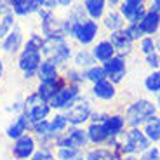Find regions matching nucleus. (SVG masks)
<instances>
[{
	"mask_svg": "<svg viewBox=\"0 0 160 160\" xmlns=\"http://www.w3.org/2000/svg\"><path fill=\"white\" fill-rule=\"evenodd\" d=\"M4 73H5V66H4V61L0 58V80L4 78Z\"/></svg>",
	"mask_w": 160,
	"mask_h": 160,
	"instance_id": "49530a36",
	"label": "nucleus"
},
{
	"mask_svg": "<svg viewBox=\"0 0 160 160\" xmlns=\"http://www.w3.org/2000/svg\"><path fill=\"white\" fill-rule=\"evenodd\" d=\"M87 131V138H89V143L91 144H96V146H101V144H106L108 141V134L104 131L103 124H89L85 127Z\"/></svg>",
	"mask_w": 160,
	"mask_h": 160,
	"instance_id": "412c9836",
	"label": "nucleus"
},
{
	"mask_svg": "<svg viewBox=\"0 0 160 160\" xmlns=\"http://www.w3.org/2000/svg\"><path fill=\"white\" fill-rule=\"evenodd\" d=\"M11 9L14 16H30V14H37L42 7L35 0H11Z\"/></svg>",
	"mask_w": 160,
	"mask_h": 160,
	"instance_id": "6ab92c4d",
	"label": "nucleus"
},
{
	"mask_svg": "<svg viewBox=\"0 0 160 160\" xmlns=\"http://www.w3.org/2000/svg\"><path fill=\"white\" fill-rule=\"evenodd\" d=\"M42 52L40 51H32V49H21L19 56H18V68L23 72V77L26 80H32L37 77L40 63H42Z\"/></svg>",
	"mask_w": 160,
	"mask_h": 160,
	"instance_id": "423d86ee",
	"label": "nucleus"
},
{
	"mask_svg": "<svg viewBox=\"0 0 160 160\" xmlns=\"http://www.w3.org/2000/svg\"><path fill=\"white\" fill-rule=\"evenodd\" d=\"M146 64H148L152 70H160V54L158 52H152V54H146Z\"/></svg>",
	"mask_w": 160,
	"mask_h": 160,
	"instance_id": "a19ab883",
	"label": "nucleus"
},
{
	"mask_svg": "<svg viewBox=\"0 0 160 160\" xmlns=\"http://www.w3.org/2000/svg\"><path fill=\"white\" fill-rule=\"evenodd\" d=\"M106 4H110L112 7H117V5L120 4V0H106Z\"/></svg>",
	"mask_w": 160,
	"mask_h": 160,
	"instance_id": "8fccbe9b",
	"label": "nucleus"
},
{
	"mask_svg": "<svg viewBox=\"0 0 160 160\" xmlns=\"http://www.w3.org/2000/svg\"><path fill=\"white\" fill-rule=\"evenodd\" d=\"M72 160H85V155H84V152H80L78 155H77V157H73Z\"/></svg>",
	"mask_w": 160,
	"mask_h": 160,
	"instance_id": "3c124183",
	"label": "nucleus"
},
{
	"mask_svg": "<svg viewBox=\"0 0 160 160\" xmlns=\"http://www.w3.org/2000/svg\"><path fill=\"white\" fill-rule=\"evenodd\" d=\"M37 148H38L37 139L28 132V134H24V136L12 141L11 155H12V158H18V160H30L32 155L37 152Z\"/></svg>",
	"mask_w": 160,
	"mask_h": 160,
	"instance_id": "6e6552de",
	"label": "nucleus"
},
{
	"mask_svg": "<svg viewBox=\"0 0 160 160\" xmlns=\"http://www.w3.org/2000/svg\"><path fill=\"white\" fill-rule=\"evenodd\" d=\"M30 129H32V122H30L28 115L21 112V113H18V115L14 117V120L7 125L5 136H7L11 141H14V139H18V138L24 136V134H28Z\"/></svg>",
	"mask_w": 160,
	"mask_h": 160,
	"instance_id": "f8f14e48",
	"label": "nucleus"
},
{
	"mask_svg": "<svg viewBox=\"0 0 160 160\" xmlns=\"http://www.w3.org/2000/svg\"><path fill=\"white\" fill-rule=\"evenodd\" d=\"M104 73H106V78L113 84H120L124 80L125 73H127V64H125V58L122 54H115L112 59L104 61L103 63Z\"/></svg>",
	"mask_w": 160,
	"mask_h": 160,
	"instance_id": "9d476101",
	"label": "nucleus"
},
{
	"mask_svg": "<svg viewBox=\"0 0 160 160\" xmlns=\"http://www.w3.org/2000/svg\"><path fill=\"white\" fill-rule=\"evenodd\" d=\"M155 11H158L160 12V0H153V5H152Z\"/></svg>",
	"mask_w": 160,
	"mask_h": 160,
	"instance_id": "09e8293b",
	"label": "nucleus"
},
{
	"mask_svg": "<svg viewBox=\"0 0 160 160\" xmlns=\"http://www.w3.org/2000/svg\"><path fill=\"white\" fill-rule=\"evenodd\" d=\"M118 160H138L136 155H124V157H120Z\"/></svg>",
	"mask_w": 160,
	"mask_h": 160,
	"instance_id": "de8ad7c7",
	"label": "nucleus"
},
{
	"mask_svg": "<svg viewBox=\"0 0 160 160\" xmlns=\"http://www.w3.org/2000/svg\"><path fill=\"white\" fill-rule=\"evenodd\" d=\"M80 94H82V87H80V85L66 84L61 91L56 92V96L49 101V104H51L52 112H64L66 108H70V106L75 103Z\"/></svg>",
	"mask_w": 160,
	"mask_h": 160,
	"instance_id": "0eeeda50",
	"label": "nucleus"
},
{
	"mask_svg": "<svg viewBox=\"0 0 160 160\" xmlns=\"http://www.w3.org/2000/svg\"><path fill=\"white\" fill-rule=\"evenodd\" d=\"M66 85V78L63 75H58L56 78H51V80H45V82H38L35 92L40 96V99L49 103L52 98L56 96V92L61 91V89Z\"/></svg>",
	"mask_w": 160,
	"mask_h": 160,
	"instance_id": "9b49d317",
	"label": "nucleus"
},
{
	"mask_svg": "<svg viewBox=\"0 0 160 160\" xmlns=\"http://www.w3.org/2000/svg\"><path fill=\"white\" fill-rule=\"evenodd\" d=\"M49 125H51V132L52 134H56V136L66 132V129L70 127L68 120H66V117H64L63 112H56L54 115L49 117Z\"/></svg>",
	"mask_w": 160,
	"mask_h": 160,
	"instance_id": "bb28decb",
	"label": "nucleus"
},
{
	"mask_svg": "<svg viewBox=\"0 0 160 160\" xmlns=\"http://www.w3.org/2000/svg\"><path fill=\"white\" fill-rule=\"evenodd\" d=\"M85 12H87L89 19L98 21L99 18L104 16V9H106V0H85L84 2Z\"/></svg>",
	"mask_w": 160,
	"mask_h": 160,
	"instance_id": "393cba45",
	"label": "nucleus"
},
{
	"mask_svg": "<svg viewBox=\"0 0 160 160\" xmlns=\"http://www.w3.org/2000/svg\"><path fill=\"white\" fill-rule=\"evenodd\" d=\"M106 117H108V113H106V112H99V110L96 112V110H92L91 118H89V124H103Z\"/></svg>",
	"mask_w": 160,
	"mask_h": 160,
	"instance_id": "79ce46f5",
	"label": "nucleus"
},
{
	"mask_svg": "<svg viewBox=\"0 0 160 160\" xmlns=\"http://www.w3.org/2000/svg\"><path fill=\"white\" fill-rule=\"evenodd\" d=\"M98 32H99V26H98V21L94 19H85L80 21V23H75L73 26V38L82 45H89L94 42V38L98 37Z\"/></svg>",
	"mask_w": 160,
	"mask_h": 160,
	"instance_id": "1a4fd4ad",
	"label": "nucleus"
},
{
	"mask_svg": "<svg viewBox=\"0 0 160 160\" xmlns=\"http://www.w3.org/2000/svg\"><path fill=\"white\" fill-rule=\"evenodd\" d=\"M152 146V141L146 138L141 127H131L124 136L120 138V150L122 155H136L139 157Z\"/></svg>",
	"mask_w": 160,
	"mask_h": 160,
	"instance_id": "f03ea898",
	"label": "nucleus"
},
{
	"mask_svg": "<svg viewBox=\"0 0 160 160\" xmlns=\"http://www.w3.org/2000/svg\"><path fill=\"white\" fill-rule=\"evenodd\" d=\"M0 16H2V14H0Z\"/></svg>",
	"mask_w": 160,
	"mask_h": 160,
	"instance_id": "13d9d810",
	"label": "nucleus"
},
{
	"mask_svg": "<svg viewBox=\"0 0 160 160\" xmlns=\"http://www.w3.org/2000/svg\"><path fill=\"white\" fill-rule=\"evenodd\" d=\"M144 89L150 94H158L160 92V70H153L146 78H144Z\"/></svg>",
	"mask_w": 160,
	"mask_h": 160,
	"instance_id": "2f4dec72",
	"label": "nucleus"
},
{
	"mask_svg": "<svg viewBox=\"0 0 160 160\" xmlns=\"http://www.w3.org/2000/svg\"><path fill=\"white\" fill-rule=\"evenodd\" d=\"M118 12L129 23H139L144 18V14H146V9H144L143 4H127V2H124V4L120 5Z\"/></svg>",
	"mask_w": 160,
	"mask_h": 160,
	"instance_id": "dca6fc26",
	"label": "nucleus"
},
{
	"mask_svg": "<svg viewBox=\"0 0 160 160\" xmlns=\"http://www.w3.org/2000/svg\"><path fill=\"white\" fill-rule=\"evenodd\" d=\"M139 26H141L144 35H153V33H157V30L160 26V12L155 11L153 7L148 9L146 14H144V18L139 21Z\"/></svg>",
	"mask_w": 160,
	"mask_h": 160,
	"instance_id": "a211bd4d",
	"label": "nucleus"
},
{
	"mask_svg": "<svg viewBox=\"0 0 160 160\" xmlns=\"http://www.w3.org/2000/svg\"><path fill=\"white\" fill-rule=\"evenodd\" d=\"M68 19L75 21V23H80V21L89 19L84 4H73L72 7H70V11H68Z\"/></svg>",
	"mask_w": 160,
	"mask_h": 160,
	"instance_id": "f704fd0d",
	"label": "nucleus"
},
{
	"mask_svg": "<svg viewBox=\"0 0 160 160\" xmlns=\"http://www.w3.org/2000/svg\"><path fill=\"white\" fill-rule=\"evenodd\" d=\"M92 96L98 98L101 101H112L113 98L117 96V87L113 82H110L108 78L101 80L98 84H92Z\"/></svg>",
	"mask_w": 160,
	"mask_h": 160,
	"instance_id": "2eb2a0df",
	"label": "nucleus"
},
{
	"mask_svg": "<svg viewBox=\"0 0 160 160\" xmlns=\"http://www.w3.org/2000/svg\"><path fill=\"white\" fill-rule=\"evenodd\" d=\"M115 54H117V51H115V47H113V44L110 40H101V42H98V44L94 45V49H92V56H94L96 61H99V63H104V61L112 59Z\"/></svg>",
	"mask_w": 160,
	"mask_h": 160,
	"instance_id": "aec40b11",
	"label": "nucleus"
},
{
	"mask_svg": "<svg viewBox=\"0 0 160 160\" xmlns=\"http://www.w3.org/2000/svg\"><path fill=\"white\" fill-rule=\"evenodd\" d=\"M58 7H59V4H58V0H45L44 9H49V11H56Z\"/></svg>",
	"mask_w": 160,
	"mask_h": 160,
	"instance_id": "c03bdc74",
	"label": "nucleus"
},
{
	"mask_svg": "<svg viewBox=\"0 0 160 160\" xmlns=\"http://www.w3.org/2000/svg\"><path fill=\"white\" fill-rule=\"evenodd\" d=\"M138 160H150V158H148V157H146V155H144V153H141V155L138 157Z\"/></svg>",
	"mask_w": 160,
	"mask_h": 160,
	"instance_id": "5fc2aeb1",
	"label": "nucleus"
},
{
	"mask_svg": "<svg viewBox=\"0 0 160 160\" xmlns=\"http://www.w3.org/2000/svg\"><path fill=\"white\" fill-rule=\"evenodd\" d=\"M92 103L91 99H87L85 96L80 94L77 98V101L70 106V108L64 110V117L68 120V125H73V127H82L84 124H87L89 118H91V113H92Z\"/></svg>",
	"mask_w": 160,
	"mask_h": 160,
	"instance_id": "39448f33",
	"label": "nucleus"
},
{
	"mask_svg": "<svg viewBox=\"0 0 160 160\" xmlns=\"http://www.w3.org/2000/svg\"><path fill=\"white\" fill-rule=\"evenodd\" d=\"M144 155L148 157L150 160H160V148L158 146H150L148 150H146V152H144Z\"/></svg>",
	"mask_w": 160,
	"mask_h": 160,
	"instance_id": "37998d69",
	"label": "nucleus"
},
{
	"mask_svg": "<svg viewBox=\"0 0 160 160\" xmlns=\"http://www.w3.org/2000/svg\"><path fill=\"white\" fill-rule=\"evenodd\" d=\"M85 160H117V157L110 148L96 146V148H91L85 152Z\"/></svg>",
	"mask_w": 160,
	"mask_h": 160,
	"instance_id": "cd10ccee",
	"label": "nucleus"
},
{
	"mask_svg": "<svg viewBox=\"0 0 160 160\" xmlns=\"http://www.w3.org/2000/svg\"><path fill=\"white\" fill-rule=\"evenodd\" d=\"M42 56L44 59H51L52 63H56L58 66H63L73 58V52L70 44L66 42L64 37H58V38H45L44 47H42Z\"/></svg>",
	"mask_w": 160,
	"mask_h": 160,
	"instance_id": "7ed1b4c3",
	"label": "nucleus"
},
{
	"mask_svg": "<svg viewBox=\"0 0 160 160\" xmlns=\"http://www.w3.org/2000/svg\"><path fill=\"white\" fill-rule=\"evenodd\" d=\"M84 75H85V80H87V82H92V84H98V82H101V80L106 78V73H104L103 64H94V66L87 68L84 72Z\"/></svg>",
	"mask_w": 160,
	"mask_h": 160,
	"instance_id": "c756f323",
	"label": "nucleus"
},
{
	"mask_svg": "<svg viewBox=\"0 0 160 160\" xmlns=\"http://www.w3.org/2000/svg\"><path fill=\"white\" fill-rule=\"evenodd\" d=\"M23 113L28 115L32 124H37V122L47 120L52 113V108H51L49 103L40 99V96L33 91L23 99Z\"/></svg>",
	"mask_w": 160,
	"mask_h": 160,
	"instance_id": "20e7f679",
	"label": "nucleus"
},
{
	"mask_svg": "<svg viewBox=\"0 0 160 160\" xmlns=\"http://www.w3.org/2000/svg\"><path fill=\"white\" fill-rule=\"evenodd\" d=\"M21 49H23V30L16 24L5 35V38H2V51L7 54H18L21 52Z\"/></svg>",
	"mask_w": 160,
	"mask_h": 160,
	"instance_id": "ddd939ff",
	"label": "nucleus"
},
{
	"mask_svg": "<svg viewBox=\"0 0 160 160\" xmlns=\"http://www.w3.org/2000/svg\"><path fill=\"white\" fill-rule=\"evenodd\" d=\"M35 2L40 5V7H44V5H45V0H35Z\"/></svg>",
	"mask_w": 160,
	"mask_h": 160,
	"instance_id": "6e6d98bb",
	"label": "nucleus"
},
{
	"mask_svg": "<svg viewBox=\"0 0 160 160\" xmlns=\"http://www.w3.org/2000/svg\"><path fill=\"white\" fill-rule=\"evenodd\" d=\"M98 61L94 59V56H92V51H87V49H80V51H77L75 54H73V64H75V68L78 70H87L91 68V66H94Z\"/></svg>",
	"mask_w": 160,
	"mask_h": 160,
	"instance_id": "b1692460",
	"label": "nucleus"
},
{
	"mask_svg": "<svg viewBox=\"0 0 160 160\" xmlns=\"http://www.w3.org/2000/svg\"><path fill=\"white\" fill-rule=\"evenodd\" d=\"M143 132L146 134L150 141L153 143H160V115H155L153 118H150L146 124L143 125Z\"/></svg>",
	"mask_w": 160,
	"mask_h": 160,
	"instance_id": "a878e982",
	"label": "nucleus"
},
{
	"mask_svg": "<svg viewBox=\"0 0 160 160\" xmlns=\"http://www.w3.org/2000/svg\"><path fill=\"white\" fill-rule=\"evenodd\" d=\"M104 26L110 30V32H117V30L124 28V18L118 11H110L108 14H104Z\"/></svg>",
	"mask_w": 160,
	"mask_h": 160,
	"instance_id": "c85d7f7f",
	"label": "nucleus"
},
{
	"mask_svg": "<svg viewBox=\"0 0 160 160\" xmlns=\"http://www.w3.org/2000/svg\"><path fill=\"white\" fill-rule=\"evenodd\" d=\"M9 160H18V158H9Z\"/></svg>",
	"mask_w": 160,
	"mask_h": 160,
	"instance_id": "4d7b16f0",
	"label": "nucleus"
},
{
	"mask_svg": "<svg viewBox=\"0 0 160 160\" xmlns=\"http://www.w3.org/2000/svg\"><path fill=\"white\" fill-rule=\"evenodd\" d=\"M64 78H66V84L80 85V87H82L84 82H87V80H85V75H84V70H78V68H68L66 73H64Z\"/></svg>",
	"mask_w": 160,
	"mask_h": 160,
	"instance_id": "473e14b6",
	"label": "nucleus"
},
{
	"mask_svg": "<svg viewBox=\"0 0 160 160\" xmlns=\"http://www.w3.org/2000/svg\"><path fill=\"white\" fill-rule=\"evenodd\" d=\"M124 30H125L127 37L132 40V42H136V40H141V38L144 37V33H143V30H141L139 23H129Z\"/></svg>",
	"mask_w": 160,
	"mask_h": 160,
	"instance_id": "4c0bfd02",
	"label": "nucleus"
},
{
	"mask_svg": "<svg viewBox=\"0 0 160 160\" xmlns=\"http://www.w3.org/2000/svg\"><path fill=\"white\" fill-rule=\"evenodd\" d=\"M157 108H158V112H160V92H158V94H157Z\"/></svg>",
	"mask_w": 160,
	"mask_h": 160,
	"instance_id": "864d4df0",
	"label": "nucleus"
},
{
	"mask_svg": "<svg viewBox=\"0 0 160 160\" xmlns=\"http://www.w3.org/2000/svg\"><path fill=\"white\" fill-rule=\"evenodd\" d=\"M30 134L35 138L37 141L42 139V138L49 136L51 134V125H49V118L42 120V122H37V124H32V129H30Z\"/></svg>",
	"mask_w": 160,
	"mask_h": 160,
	"instance_id": "72a5a7b5",
	"label": "nucleus"
},
{
	"mask_svg": "<svg viewBox=\"0 0 160 160\" xmlns=\"http://www.w3.org/2000/svg\"><path fill=\"white\" fill-rule=\"evenodd\" d=\"M58 4H59V7H72L75 0H58Z\"/></svg>",
	"mask_w": 160,
	"mask_h": 160,
	"instance_id": "a18cd8bd",
	"label": "nucleus"
},
{
	"mask_svg": "<svg viewBox=\"0 0 160 160\" xmlns=\"http://www.w3.org/2000/svg\"><path fill=\"white\" fill-rule=\"evenodd\" d=\"M110 42L113 44V47H115V51L118 52V54H129L132 49V40L127 37V33H125V30H117V32H112V35H110Z\"/></svg>",
	"mask_w": 160,
	"mask_h": 160,
	"instance_id": "f3484780",
	"label": "nucleus"
},
{
	"mask_svg": "<svg viewBox=\"0 0 160 160\" xmlns=\"http://www.w3.org/2000/svg\"><path fill=\"white\" fill-rule=\"evenodd\" d=\"M155 51L160 54V38H157V40H155Z\"/></svg>",
	"mask_w": 160,
	"mask_h": 160,
	"instance_id": "603ef678",
	"label": "nucleus"
},
{
	"mask_svg": "<svg viewBox=\"0 0 160 160\" xmlns=\"http://www.w3.org/2000/svg\"><path fill=\"white\" fill-rule=\"evenodd\" d=\"M66 134H68V138L73 141V144H75V148H80V150H85L89 146V138H87V131H85L84 127H73V125H70L68 129H66Z\"/></svg>",
	"mask_w": 160,
	"mask_h": 160,
	"instance_id": "5701e85b",
	"label": "nucleus"
},
{
	"mask_svg": "<svg viewBox=\"0 0 160 160\" xmlns=\"http://www.w3.org/2000/svg\"><path fill=\"white\" fill-rule=\"evenodd\" d=\"M80 152H84V150H80V148H56L54 150L56 160H72L73 157H77Z\"/></svg>",
	"mask_w": 160,
	"mask_h": 160,
	"instance_id": "e433bc0d",
	"label": "nucleus"
},
{
	"mask_svg": "<svg viewBox=\"0 0 160 160\" xmlns=\"http://www.w3.org/2000/svg\"><path fill=\"white\" fill-rule=\"evenodd\" d=\"M30 160H56V153L51 148H37Z\"/></svg>",
	"mask_w": 160,
	"mask_h": 160,
	"instance_id": "58836bf2",
	"label": "nucleus"
},
{
	"mask_svg": "<svg viewBox=\"0 0 160 160\" xmlns=\"http://www.w3.org/2000/svg\"><path fill=\"white\" fill-rule=\"evenodd\" d=\"M44 35L40 33H32L24 44V49H32V51H40L42 52V47H44Z\"/></svg>",
	"mask_w": 160,
	"mask_h": 160,
	"instance_id": "c9c22d12",
	"label": "nucleus"
},
{
	"mask_svg": "<svg viewBox=\"0 0 160 160\" xmlns=\"http://www.w3.org/2000/svg\"><path fill=\"white\" fill-rule=\"evenodd\" d=\"M14 26H16V16H14V12L2 14V16H0V40L5 38V35H7Z\"/></svg>",
	"mask_w": 160,
	"mask_h": 160,
	"instance_id": "7c9ffc66",
	"label": "nucleus"
},
{
	"mask_svg": "<svg viewBox=\"0 0 160 160\" xmlns=\"http://www.w3.org/2000/svg\"><path fill=\"white\" fill-rule=\"evenodd\" d=\"M155 115H158V108H157V104L153 101L138 99L125 108L124 118L129 127H141Z\"/></svg>",
	"mask_w": 160,
	"mask_h": 160,
	"instance_id": "f257e3e1",
	"label": "nucleus"
},
{
	"mask_svg": "<svg viewBox=\"0 0 160 160\" xmlns=\"http://www.w3.org/2000/svg\"><path fill=\"white\" fill-rule=\"evenodd\" d=\"M125 125H127L125 124V118L120 113H113V115L108 113V117L103 122V127L110 138H120L125 131Z\"/></svg>",
	"mask_w": 160,
	"mask_h": 160,
	"instance_id": "4468645a",
	"label": "nucleus"
},
{
	"mask_svg": "<svg viewBox=\"0 0 160 160\" xmlns=\"http://www.w3.org/2000/svg\"><path fill=\"white\" fill-rule=\"evenodd\" d=\"M141 52L144 56L155 52V40H153V37H143L141 38Z\"/></svg>",
	"mask_w": 160,
	"mask_h": 160,
	"instance_id": "ea45409f",
	"label": "nucleus"
},
{
	"mask_svg": "<svg viewBox=\"0 0 160 160\" xmlns=\"http://www.w3.org/2000/svg\"><path fill=\"white\" fill-rule=\"evenodd\" d=\"M58 75H59V66L56 63H52L51 59H42L38 70H37V78H38V82L56 78Z\"/></svg>",
	"mask_w": 160,
	"mask_h": 160,
	"instance_id": "4be33fe9",
	"label": "nucleus"
}]
</instances>
